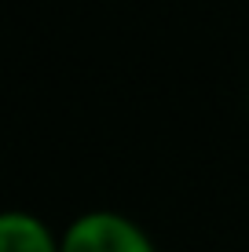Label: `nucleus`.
Masks as SVG:
<instances>
[{
	"instance_id": "f257e3e1",
	"label": "nucleus",
	"mask_w": 249,
	"mask_h": 252,
	"mask_svg": "<svg viewBox=\"0 0 249 252\" xmlns=\"http://www.w3.org/2000/svg\"><path fill=\"white\" fill-rule=\"evenodd\" d=\"M63 252H154L150 238L121 212H84L66 227Z\"/></svg>"
},
{
	"instance_id": "f03ea898",
	"label": "nucleus",
	"mask_w": 249,
	"mask_h": 252,
	"mask_svg": "<svg viewBox=\"0 0 249 252\" xmlns=\"http://www.w3.org/2000/svg\"><path fill=\"white\" fill-rule=\"evenodd\" d=\"M0 252H63L51 230L30 212H4L0 216Z\"/></svg>"
}]
</instances>
